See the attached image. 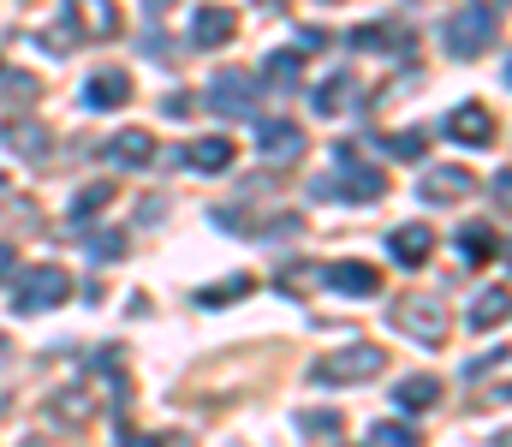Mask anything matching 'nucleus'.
<instances>
[{"label": "nucleus", "mask_w": 512, "mask_h": 447, "mask_svg": "<svg viewBox=\"0 0 512 447\" xmlns=\"http://www.w3.org/2000/svg\"><path fill=\"white\" fill-rule=\"evenodd\" d=\"M304 430H310V436H334L340 418H334V412H304Z\"/></svg>", "instance_id": "nucleus-32"}, {"label": "nucleus", "mask_w": 512, "mask_h": 447, "mask_svg": "<svg viewBox=\"0 0 512 447\" xmlns=\"http://www.w3.org/2000/svg\"><path fill=\"white\" fill-rule=\"evenodd\" d=\"M102 161L108 167H143V161H155V132H114L108 144H102Z\"/></svg>", "instance_id": "nucleus-13"}, {"label": "nucleus", "mask_w": 512, "mask_h": 447, "mask_svg": "<svg viewBox=\"0 0 512 447\" xmlns=\"http://www.w3.org/2000/svg\"><path fill=\"white\" fill-rule=\"evenodd\" d=\"M66 298H72V281H66V269H54V263L12 275V310H18V316H42V310H54V304H66Z\"/></svg>", "instance_id": "nucleus-2"}, {"label": "nucleus", "mask_w": 512, "mask_h": 447, "mask_svg": "<svg viewBox=\"0 0 512 447\" xmlns=\"http://www.w3.org/2000/svg\"><path fill=\"white\" fill-rule=\"evenodd\" d=\"M316 48H328V30L304 24V30H298V48H292V54H316Z\"/></svg>", "instance_id": "nucleus-29"}, {"label": "nucleus", "mask_w": 512, "mask_h": 447, "mask_svg": "<svg viewBox=\"0 0 512 447\" xmlns=\"http://www.w3.org/2000/svg\"><path fill=\"white\" fill-rule=\"evenodd\" d=\"M251 293V275H239V281H221V287H197V304H233V298H245Z\"/></svg>", "instance_id": "nucleus-26"}, {"label": "nucleus", "mask_w": 512, "mask_h": 447, "mask_svg": "<svg viewBox=\"0 0 512 447\" xmlns=\"http://www.w3.org/2000/svg\"><path fill=\"white\" fill-rule=\"evenodd\" d=\"M126 447H161V442H155V436H137V442H126Z\"/></svg>", "instance_id": "nucleus-35"}, {"label": "nucleus", "mask_w": 512, "mask_h": 447, "mask_svg": "<svg viewBox=\"0 0 512 447\" xmlns=\"http://www.w3.org/2000/svg\"><path fill=\"white\" fill-rule=\"evenodd\" d=\"M322 287L340 293V298H376L382 293V275H376L370 263L352 257V263H328V269H322Z\"/></svg>", "instance_id": "nucleus-11"}, {"label": "nucleus", "mask_w": 512, "mask_h": 447, "mask_svg": "<svg viewBox=\"0 0 512 447\" xmlns=\"http://www.w3.org/2000/svg\"><path fill=\"white\" fill-rule=\"evenodd\" d=\"M382 149L393 155V161H423L429 138H423V132H399V138H393V132H382Z\"/></svg>", "instance_id": "nucleus-25"}, {"label": "nucleus", "mask_w": 512, "mask_h": 447, "mask_svg": "<svg viewBox=\"0 0 512 447\" xmlns=\"http://www.w3.org/2000/svg\"><path fill=\"white\" fill-rule=\"evenodd\" d=\"M256 149H262L268 161H292V155L304 149V132H298L292 120H262V132H256Z\"/></svg>", "instance_id": "nucleus-15"}, {"label": "nucleus", "mask_w": 512, "mask_h": 447, "mask_svg": "<svg viewBox=\"0 0 512 447\" xmlns=\"http://www.w3.org/2000/svg\"><path fill=\"white\" fill-rule=\"evenodd\" d=\"M352 48H364V54H411V30L393 24V18H376V24L352 30Z\"/></svg>", "instance_id": "nucleus-12"}, {"label": "nucleus", "mask_w": 512, "mask_h": 447, "mask_svg": "<svg viewBox=\"0 0 512 447\" xmlns=\"http://www.w3.org/2000/svg\"><path fill=\"white\" fill-rule=\"evenodd\" d=\"M6 96H18V102H36V78H30V72H12V78H6Z\"/></svg>", "instance_id": "nucleus-30"}, {"label": "nucleus", "mask_w": 512, "mask_h": 447, "mask_svg": "<svg viewBox=\"0 0 512 447\" xmlns=\"http://www.w3.org/2000/svg\"><path fill=\"white\" fill-rule=\"evenodd\" d=\"M393 406H399V412H429V406H441V376H405V382H393Z\"/></svg>", "instance_id": "nucleus-17"}, {"label": "nucleus", "mask_w": 512, "mask_h": 447, "mask_svg": "<svg viewBox=\"0 0 512 447\" xmlns=\"http://www.w3.org/2000/svg\"><path fill=\"white\" fill-rule=\"evenodd\" d=\"M501 364H507V346H495L489 358H471V364H465V376H489V370H501Z\"/></svg>", "instance_id": "nucleus-31"}, {"label": "nucleus", "mask_w": 512, "mask_h": 447, "mask_svg": "<svg viewBox=\"0 0 512 447\" xmlns=\"http://www.w3.org/2000/svg\"><path fill=\"white\" fill-rule=\"evenodd\" d=\"M167 6H173V0H149V12H167Z\"/></svg>", "instance_id": "nucleus-36"}, {"label": "nucleus", "mask_w": 512, "mask_h": 447, "mask_svg": "<svg viewBox=\"0 0 512 447\" xmlns=\"http://www.w3.org/2000/svg\"><path fill=\"white\" fill-rule=\"evenodd\" d=\"M131 102V72H90L84 78V108H126Z\"/></svg>", "instance_id": "nucleus-14"}, {"label": "nucleus", "mask_w": 512, "mask_h": 447, "mask_svg": "<svg viewBox=\"0 0 512 447\" xmlns=\"http://www.w3.org/2000/svg\"><path fill=\"white\" fill-rule=\"evenodd\" d=\"M66 18H72V30H78L84 42H114L120 24H126L114 0H66Z\"/></svg>", "instance_id": "nucleus-8"}, {"label": "nucleus", "mask_w": 512, "mask_h": 447, "mask_svg": "<svg viewBox=\"0 0 512 447\" xmlns=\"http://www.w3.org/2000/svg\"><path fill=\"white\" fill-rule=\"evenodd\" d=\"M239 36V12L233 6H197L191 12V48H227Z\"/></svg>", "instance_id": "nucleus-9"}, {"label": "nucleus", "mask_w": 512, "mask_h": 447, "mask_svg": "<svg viewBox=\"0 0 512 447\" xmlns=\"http://www.w3.org/2000/svg\"><path fill=\"white\" fill-rule=\"evenodd\" d=\"M0 185H6V179H0Z\"/></svg>", "instance_id": "nucleus-37"}, {"label": "nucleus", "mask_w": 512, "mask_h": 447, "mask_svg": "<svg viewBox=\"0 0 512 447\" xmlns=\"http://www.w3.org/2000/svg\"><path fill=\"white\" fill-rule=\"evenodd\" d=\"M495 36H501V18L489 12V0H477V6H465V12H453V24H447V54H453V60H477V54L495 48Z\"/></svg>", "instance_id": "nucleus-3"}, {"label": "nucleus", "mask_w": 512, "mask_h": 447, "mask_svg": "<svg viewBox=\"0 0 512 447\" xmlns=\"http://www.w3.org/2000/svg\"><path fill=\"white\" fill-rule=\"evenodd\" d=\"M376 370H387V352L370 346V340H358V346H346V352L316 358V364H310V382H316V388H346V382H370Z\"/></svg>", "instance_id": "nucleus-1"}, {"label": "nucleus", "mask_w": 512, "mask_h": 447, "mask_svg": "<svg viewBox=\"0 0 512 447\" xmlns=\"http://www.w3.org/2000/svg\"><path fill=\"white\" fill-rule=\"evenodd\" d=\"M393 322H399L417 346H441V340H447V304H441V298H429V293L393 298Z\"/></svg>", "instance_id": "nucleus-5"}, {"label": "nucleus", "mask_w": 512, "mask_h": 447, "mask_svg": "<svg viewBox=\"0 0 512 447\" xmlns=\"http://www.w3.org/2000/svg\"><path fill=\"white\" fill-rule=\"evenodd\" d=\"M108 203H114V179H96V185H84V191L72 197V209H66V215H72V221H90V215H96V209H108Z\"/></svg>", "instance_id": "nucleus-24"}, {"label": "nucleus", "mask_w": 512, "mask_h": 447, "mask_svg": "<svg viewBox=\"0 0 512 447\" xmlns=\"http://www.w3.org/2000/svg\"><path fill=\"white\" fill-rule=\"evenodd\" d=\"M352 96H358V78L352 72H334L328 84H316V114H340V108H352Z\"/></svg>", "instance_id": "nucleus-21"}, {"label": "nucleus", "mask_w": 512, "mask_h": 447, "mask_svg": "<svg viewBox=\"0 0 512 447\" xmlns=\"http://www.w3.org/2000/svg\"><path fill=\"white\" fill-rule=\"evenodd\" d=\"M12 364V334H0V370Z\"/></svg>", "instance_id": "nucleus-34"}, {"label": "nucleus", "mask_w": 512, "mask_h": 447, "mask_svg": "<svg viewBox=\"0 0 512 447\" xmlns=\"http://www.w3.org/2000/svg\"><path fill=\"white\" fill-rule=\"evenodd\" d=\"M0 138H6V149H18V155H30V161H36V155H48V132H42L36 120H6V132H0Z\"/></svg>", "instance_id": "nucleus-23"}, {"label": "nucleus", "mask_w": 512, "mask_h": 447, "mask_svg": "<svg viewBox=\"0 0 512 447\" xmlns=\"http://www.w3.org/2000/svg\"><path fill=\"white\" fill-rule=\"evenodd\" d=\"M90 257L96 263H114V257H126V239L120 233H90Z\"/></svg>", "instance_id": "nucleus-28"}, {"label": "nucleus", "mask_w": 512, "mask_h": 447, "mask_svg": "<svg viewBox=\"0 0 512 447\" xmlns=\"http://www.w3.org/2000/svg\"><path fill=\"white\" fill-rule=\"evenodd\" d=\"M429 251H435V227H423V221H405V227L387 233V257H393L399 269H423Z\"/></svg>", "instance_id": "nucleus-10"}, {"label": "nucleus", "mask_w": 512, "mask_h": 447, "mask_svg": "<svg viewBox=\"0 0 512 447\" xmlns=\"http://www.w3.org/2000/svg\"><path fill=\"white\" fill-rule=\"evenodd\" d=\"M179 161L197 167V173H221V167H233V144H227V138H197Z\"/></svg>", "instance_id": "nucleus-20"}, {"label": "nucleus", "mask_w": 512, "mask_h": 447, "mask_svg": "<svg viewBox=\"0 0 512 447\" xmlns=\"http://www.w3.org/2000/svg\"><path fill=\"white\" fill-rule=\"evenodd\" d=\"M346 173L340 179H322L316 185V197H346V203H376L387 191V173L382 167H364V161H340Z\"/></svg>", "instance_id": "nucleus-6"}, {"label": "nucleus", "mask_w": 512, "mask_h": 447, "mask_svg": "<svg viewBox=\"0 0 512 447\" xmlns=\"http://www.w3.org/2000/svg\"><path fill=\"white\" fill-rule=\"evenodd\" d=\"M370 447H417V430H405V424H376V430H370Z\"/></svg>", "instance_id": "nucleus-27"}, {"label": "nucleus", "mask_w": 512, "mask_h": 447, "mask_svg": "<svg viewBox=\"0 0 512 447\" xmlns=\"http://www.w3.org/2000/svg\"><path fill=\"white\" fill-rule=\"evenodd\" d=\"M256 96H262V84H256L251 72L227 66V72H215V78H209L203 108H209V114H227V120H251V114H256Z\"/></svg>", "instance_id": "nucleus-4"}, {"label": "nucleus", "mask_w": 512, "mask_h": 447, "mask_svg": "<svg viewBox=\"0 0 512 447\" xmlns=\"http://www.w3.org/2000/svg\"><path fill=\"white\" fill-rule=\"evenodd\" d=\"M477 191V179L465 173V167H435L429 179H423V197L429 203H459V197H471Z\"/></svg>", "instance_id": "nucleus-16"}, {"label": "nucleus", "mask_w": 512, "mask_h": 447, "mask_svg": "<svg viewBox=\"0 0 512 447\" xmlns=\"http://www.w3.org/2000/svg\"><path fill=\"white\" fill-rule=\"evenodd\" d=\"M447 138L465 149H489L495 138H501V120L483 108V102H459L453 114H447Z\"/></svg>", "instance_id": "nucleus-7"}, {"label": "nucleus", "mask_w": 512, "mask_h": 447, "mask_svg": "<svg viewBox=\"0 0 512 447\" xmlns=\"http://www.w3.org/2000/svg\"><path fill=\"white\" fill-rule=\"evenodd\" d=\"M507 304H512V293L495 281L489 293H477V304H471V328H483V334H489V328H501V322H507Z\"/></svg>", "instance_id": "nucleus-22"}, {"label": "nucleus", "mask_w": 512, "mask_h": 447, "mask_svg": "<svg viewBox=\"0 0 512 447\" xmlns=\"http://www.w3.org/2000/svg\"><path fill=\"white\" fill-rule=\"evenodd\" d=\"M459 251H465L471 263H495V257H501V233H495L489 221H471V227H459Z\"/></svg>", "instance_id": "nucleus-19"}, {"label": "nucleus", "mask_w": 512, "mask_h": 447, "mask_svg": "<svg viewBox=\"0 0 512 447\" xmlns=\"http://www.w3.org/2000/svg\"><path fill=\"white\" fill-rule=\"evenodd\" d=\"M12 275H18V251H12V245H0V287H6Z\"/></svg>", "instance_id": "nucleus-33"}, {"label": "nucleus", "mask_w": 512, "mask_h": 447, "mask_svg": "<svg viewBox=\"0 0 512 447\" xmlns=\"http://www.w3.org/2000/svg\"><path fill=\"white\" fill-rule=\"evenodd\" d=\"M262 78H268L274 90H298V84H304V54H292V48H274V54L262 60Z\"/></svg>", "instance_id": "nucleus-18"}]
</instances>
